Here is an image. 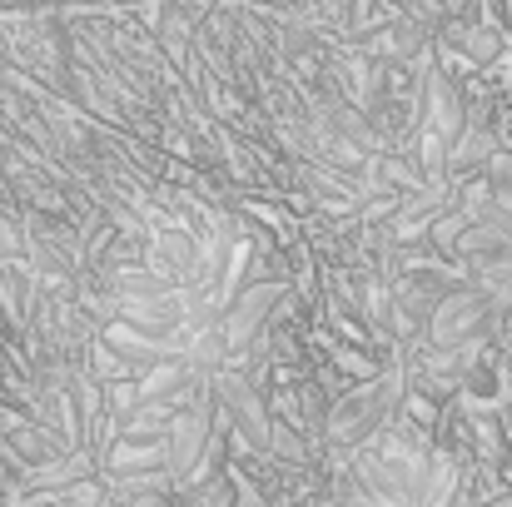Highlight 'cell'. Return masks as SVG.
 Instances as JSON below:
<instances>
[{
	"instance_id": "7",
	"label": "cell",
	"mask_w": 512,
	"mask_h": 507,
	"mask_svg": "<svg viewBox=\"0 0 512 507\" xmlns=\"http://www.w3.org/2000/svg\"><path fill=\"white\" fill-rule=\"evenodd\" d=\"M5 448H10V458L20 463V468H50L55 458H65L70 453V443L55 433V428H45V423H25V428H15V433H5Z\"/></svg>"
},
{
	"instance_id": "1",
	"label": "cell",
	"mask_w": 512,
	"mask_h": 507,
	"mask_svg": "<svg viewBox=\"0 0 512 507\" xmlns=\"http://www.w3.org/2000/svg\"><path fill=\"white\" fill-rule=\"evenodd\" d=\"M403 398H408V373H403V363L383 368V373L368 378V383H353L339 403L329 408V418H324V443H329V448H343V453H363L368 443H378V438L388 433V423L398 418Z\"/></svg>"
},
{
	"instance_id": "3",
	"label": "cell",
	"mask_w": 512,
	"mask_h": 507,
	"mask_svg": "<svg viewBox=\"0 0 512 507\" xmlns=\"http://www.w3.org/2000/svg\"><path fill=\"white\" fill-rule=\"evenodd\" d=\"M209 393H214L219 413L229 418L234 443L244 453L269 458V448H274V408H269L264 388L254 378H244L239 368H219V373H209Z\"/></svg>"
},
{
	"instance_id": "8",
	"label": "cell",
	"mask_w": 512,
	"mask_h": 507,
	"mask_svg": "<svg viewBox=\"0 0 512 507\" xmlns=\"http://www.w3.org/2000/svg\"><path fill=\"white\" fill-rule=\"evenodd\" d=\"M329 358L339 363L343 373H353L358 383H368V378H378V373H383V368H378L363 348H353V343H329Z\"/></svg>"
},
{
	"instance_id": "6",
	"label": "cell",
	"mask_w": 512,
	"mask_h": 507,
	"mask_svg": "<svg viewBox=\"0 0 512 507\" xmlns=\"http://www.w3.org/2000/svg\"><path fill=\"white\" fill-rule=\"evenodd\" d=\"M448 209H458V194H453V189H443V184H428V189L408 194V199L393 209L388 234H393L398 244H403V239H423V234H433V229H438V219H443Z\"/></svg>"
},
{
	"instance_id": "4",
	"label": "cell",
	"mask_w": 512,
	"mask_h": 507,
	"mask_svg": "<svg viewBox=\"0 0 512 507\" xmlns=\"http://www.w3.org/2000/svg\"><path fill=\"white\" fill-rule=\"evenodd\" d=\"M289 299H294V294H289V279H259V284H249V289L219 314V334H224V348H229V363L244 358L259 338H269L279 309H284Z\"/></svg>"
},
{
	"instance_id": "5",
	"label": "cell",
	"mask_w": 512,
	"mask_h": 507,
	"mask_svg": "<svg viewBox=\"0 0 512 507\" xmlns=\"http://www.w3.org/2000/svg\"><path fill=\"white\" fill-rule=\"evenodd\" d=\"M214 433H219V403L204 383V388H194V398L179 408V418L170 428V478L179 488H189L199 478V468L214 448Z\"/></svg>"
},
{
	"instance_id": "2",
	"label": "cell",
	"mask_w": 512,
	"mask_h": 507,
	"mask_svg": "<svg viewBox=\"0 0 512 507\" xmlns=\"http://www.w3.org/2000/svg\"><path fill=\"white\" fill-rule=\"evenodd\" d=\"M493 329H498V294L483 284H458L433 309L423 338L433 353H463V348H483Z\"/></svg>"
},
{
	"instance_id": "9",
	"label": "cell",
	"mask_w": 512,
	"mask_h": 507,
	"mask_svg": "<svg viewBox=\"0 0 512 507\" xmlns=\"http://www.w3.org/2000/svg\"><path fill=\"white\" fill-rule=\"evenodd\" d=\"M483 507H512V493H503V498H488Z\"/></svg>"
}]
</instances>
